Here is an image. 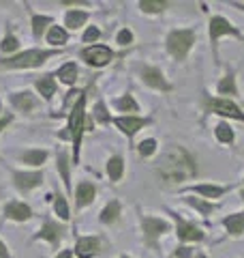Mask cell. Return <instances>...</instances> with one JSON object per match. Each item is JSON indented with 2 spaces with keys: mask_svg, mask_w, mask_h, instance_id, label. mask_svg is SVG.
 Instances as JSON below:
<instances>
[{
  "mask_svg": "<svg viewBox=\"0 0 244 258\" xmlns=\"http://www.w3.org/2000/svg\"><path fill=\"white\" fill-rule=\"evenodd\" d=\"M157 170L161 174V179L167 183H182L186 179H191V176H195V172H197L195 170L193 157L182 147H169L161 155Z\"/></svg>",
  "mask_w": 244,
  "mask_h": 258,
  "instance_id": "cell-1",
  "label": "cell"
},
{
  "mask_svg": "<svg viewBox=\"0 0 244 258\" xmlns=\"http://www.w3.org/2000/svg\"><path fill=\"white\" fill-rule=\"evenodd\" d=\"M56 52H45V50H28L22 52L18 56H13L9 60H0V67L7 69H30V67H39L43 64L47 58H52Z\"/></svg>",
  "mask_w": 244,
  "mask_h": 258,
  "instance_id": "cell-2",
  "label": "cell"
},
{
  "mask_svg": "<svg viewBox=\"0 0 244 258\" xmlns=\"http://www.w3.org/2000/svg\"><path fill=\"white\" fill-rule=\"evenodd\" d=\"M86 95L81 93V97L77 99L75 108H73V114H71V120H69V129H71V138H73V144H75V164H79V144H81V134H84V127H86Z\"/></svg>",
  "mask_w": 244,
  "mask_h": 258,
  "instance_id": "cell-3",
  "label": "cell"
},
{
  "mask_svg": "<svg viewBox=\"0 0 244 258\" xmlns=\"http://www.w3.org/2000/svg\"><path fill=\"white\" fill-rule=\"evenodd\" d=\"M195 43V32L193 30H174L167 37V50L176 60H184L189 56L191 47Z\"/></svg>",
  "mask_w": 244,
  "mask_h": 258,
  "instance_id": "cell-4",
  "label": "cell"
},
{
  "mask_svg": "<svg viewBox=\"0 0 244 258\" xmlns=\"http://www.w3.org/2000/svg\"><path fill=\"white\" fill-rule=\"evenodd\" d=\"M203 108L208 112H214V114H221V116H229V118H238L244 123V112L235 106L233 101H227V99H208L203 101Z\"/></svg>",
  "mask_w": 244,
  "mask_h": 258,
  "instance_id": "cell-5",
  "label": "cell"
},
{
  "mask_svg": "<svg viewBox=\"0 0 244 258\" xmlns=\"http://www.w3.org/2000/svg\"><path fill=\"white\" fill-rule=\"evenodd\" d=\"M144 235H146V243L150 247H157V241L163 232L169 230V224L165 220H159V217H144Z\"/></svg>",
  "mask_w": 244,
  "mask_h": 258,
  "instance_id": "cell-6",
  "label": "cell"
},
{
  "mask_svg": "<svg viewBox=\"0 0 244 258\" xmlns=\"http://www.w3.org/2000/svg\"><path fill=\"white\" fill-rule=\"evenodd\" d=\"M223 35H233V37L242 39V35L238 32V28L231 26V24L227 22L225 18H212V20H210V41H212L214 54H216V43H218V39H221Z\"/></svg>",
  "mask_w": 244,
  "mask_h": 258,
  "instance_id": "cell-7",
  "label": "cell"
},
{
  "mask_svg": "<svg viewBox=\"0 0 244 258\" xmlns=\"http://www.w3.org/2000/svg\"><path fill=\"white\" fill-rule=\"evenodd\" d=\"M111 56H113V52L107 45H90L81 52V58L88 64H92V67H105V64L111 60Z\"/></svg>",
  "mask_w": 244,
  "mask_h": 258,
  "instance_id": "cell-8",
  "label": "cell"
},
{
  "mask_svg": "<svg viewBox=\"0 0 244 258\" xmlns=\"http://www.w3.org/2000/svg\"><path fill=\"white\" fill-rule=\"evenodd\" d=\"M113 125L125 136L133 138V136L140 132L144 125H148V118H137V116H120V118H113Z\"/></svg>",
  "mask_w": 244,
  "mask_h": 258,
  "instance_id": "cell-9",
  "label": "cell"
},
{
  "mask_svg": "<svg viewBox=\"0 0 244 258\" xmlns=\"http://www.w3.org/2000/svg\"><path fill=\"white\" fill-rule=\"evenodd\" d=\"M142 78H144L146 84L152 86V88H157V91H172V84L163 78V74L157 67H144L142 69Z\"/></svg>",
  "mask_w": 244,
  "mask_h": 258,
  "instance_id": "cell-10",
  "label": "cell"
},
{
  "mask_svg": "<svg viewBox=\"0 0 244 258\" xmlns=\"http://www.w3.org/2000/svg\"><path fill=\"white\" fill-rule=\"evenodd\" d=\"M99 249H101V241L96 237H79L75 243V254L79 258H90L99 254Z\"/></svg>",
  "mask_w": 244,
  "mask_h": 258,
  "instance_id": "cell-11",
  "label": "cell"
},
{
  "mask_svg": "<svg viewBox=\"0 0 244 258\" xmlns=\"http://www.w3.org/2000/svg\"><path fill=\"white\" fill-rule=\"evenodd\" d=\"M172 215H174V220L178 222V237H180L182 241H201L203 239V232L197 228V226L180 220V215H176V213H172Z\"/></svg>",
  "mask_w": 244,
  "mask_h": 258,
  "instance_id": "cell-12",
  "label": "cell"
},
{
  "mask_svg": "<svg viewBox=\"0 0 244 258\" xmlns=\"http://www.w3.org/2000/svg\"><path fill=\"white\" fill-rule=\"evenodd\" d=\"M13 181H15V185H18V189L28 191L32 187H37V185H41V181H43V172H15Z\"/></svg>",
  "mask_w": 244,
  "mask_h": 258,
  "instance_id": "cell-13",
  "label": "cell"
},
{
  "mask_svg": "<svg viewBox=\"0 0 244 258\" xmlns=\"http://www.w3.org/2000/svg\"><path fill=\"white\" fill-rule=\"evenodd\" d=\"M62 232H64V228H62L60 224H56V222H52V220H45L43 230H41L39 235H37V239H45V241H50L52 245H58Z\"/></svg>",
  "mask_w": 244,
  "mask_h": 258,
  "instance_id": "cell-14",
  "label": "cell"
},
{
  "mask_svg": "<svg viewBox=\"0 0 244 258\" xmlns=\"http://www.w3.org/2000/svg\"><path fill=\"white\" fill-rule=\"evenodd\" d=\"M94 194H96V189H94V185H92V183H88V181L79 183V185H77V189H75V203H77V207L90 205L92 200H94Z\"/></svg>",
  "mask_w": 244,
  "mask_h": 258,
  "instance_id": "cell-15",
  "label": "cell"
},
{
  "mask_svg": "<svg viewBox=\"0 0 244 258\" xmlns=\"http://www.w3.org/2000/svg\"><path fill=\"white\" fill-rule=\"evenodd\" d=\"M5 215L11 217V220L24 222V220H28V217L32 215V211H30V207L24 205V203H9L5 207Z\"/></svg>",
  "mask_w": 244,
  "mask_h": 258,
  "instance_id": "cell-16",
  "label": "cell"
},
{
  "mask_svg": "<svg viewBox=\"0 0 244 258\" xmlns=\"http://www.w3.org/2000/svg\"><path fill=\"white\" fill-rule=\"evenodd\" d=\"M11 101H13V106L18 110H22V112H30L32 108H37V101L30 93H15L11 97Z\"/></svg>",
  "mask_w": 244,
  "mask_h": 258,
  "instance_id": "cell-17",
  "label": "cell"
},
{
  "mask_svg": "<svg viewBox=\"0 0 244 258\" xmlns=\"http://www.w3.org/2000/svg\"><path fill=\"white\" fill-rule=\"evenodd\" d=\"M193 191H197L199 196H203V198H221L223 194L227 191V187H221V185H193L191 187Z\"/></svg>",
  "mask_w": 244,
  "mask_h": 258,
  "instance_id": "cell-18",
  "label": "cell"
},
{
  "mask_svg": "<svg viewBox=\"0 0 244 258\" xmlns=\"http://www.w3.org/2000/svg\"><path fill=\"white\" fill-rule=\"evenodd\" d=\"M223 224H225V228L229 230V235H242L244 232V213H238V215H227L225 220H223Z\"/></svg>",
  "mask_w": 244,
  "mask_h": 258,
  "instance_id": "cell-19",
  "label": "cell"
},
{
  "mask_svg": "<svg viewBox=\"0 0 244 258\" xmlns=\"http://www.w3.org/2000/svg\"><path fill=\"white\" fill-rule=\"evenodd\" d=\"M58 78H60V82H64V84H75V80H77V64L75 62L62 64V67L58 69Z\"/></svg>",
  "mask_w": 244,
  "mask_h": 258,
  "instance_id": "cell-20",
  "label": "cell"
},
{
  "mask_svg": "<svg viewBox=\"0 0 244 258\" xmlns=\"http://www.w3.org/2000/svg\"><path fill=\"white\" fill-rule=\"evenodd\" d=\"M37 91L45 97V99H52L54 93H56V84H54V80L52 76H43V78H39L37 80Z\"/></svg>",
  "mask_w": 244,
  "mask_h": 258,
  "instance_id": "cell-21",
  "label": "cell"
},
{
  "mask_svg": "<svg viewBox=\"0 0 244 258\" xmlns=\"http://www.w3.org/2000/svg\"><path fill=\"white\" fill-rule=\"evenodd\" d=\"M118 215H120V203L118 200H111V203L101 211V222L103 224H111V222L118 220Z\"/></svg>",
  "mask_w": 244,
  "mask_h": 258,
  "instance_id": "cell-22",
  "label": "cell"
},
{
  "mask_svg": "<svg viewBox=\"0 0 244 258\" xmlns=\"http://www.w3.org/2000/svg\"><path fill=\"white\" fill-rule=\"evenodd\" d=\"M86 20H88V13H86V11H69L67 18H64V24H67V28L75 30V28H79Z\"/></svg>",
  "mask_w": 244,
  "mask_h": 258,
  "instance_id": "cell-23",
  "label": "cell"
},
{
  "mask_svg": "<svg viewBox=\"0 0 244 258\" xmlns=\"http://www.w3.org/2000/svg\"><path fill=\"white\" fill-rule=\"evenodd\" d=\"M45 159H47V151H41V149L26 151L22 155V161H26V164H30V166H41Z\"/></svg>",
  "mask_w": 244,
  "mask_h": 258,
  "instance_id": "cell-24",
  "label": "cell"
},
{
  "mask_svg": "<svg viewBox=\"0 0 244 258\" xmlns=\"http://www.w3.org/2000/svg\"><path fill=\"white\" fill-rule=\"evenodd\" d=\"M47 24H52L50 15H37V13H32V32H35L37 39L43 35V30H45Z\"/></svg>",
  "mask_w": 244,
  "mask_h": 258,
  "instance_id": "cell-25",
  "label": "cell"
},
{
  "mask_svg": "<svg viewBox=\"0 0 244 258\" xmlns=\"http://www.w3.org/2000/svg\"><path fill=\"white\" fill-rule=\"evenodd\" d=\"M67 30H62L60 26H52L50 32H47V41H50L52 45H62V43H67Z\"/></svg>",
  "mask_w": 244,
  "mask_h": 258,
  "instance_id": "cell-26",
  "label": "cell"
},
{
  "mask_svg": "<svg viewBox=\"0 0 244 258\" xmlns=\"http://www.w3.org/2000/svg\"><path fill=\"white\" fill-rule=\"evenodd\" d=\"M218 93L223 95H238V88H235V76L233 74H227L221 84H218Z\"/></svg>",
  "mask_w": 244,
  "mask_h": 258,
  "instance_id": "cell-27",
  "label": "cell"
},
{
  "mask_svg": "<svg viewBox=\"0 0 244 258\" xmlns=\"http://www.w3.org/2000/svg\"><path fill=\"white\" fill-rule=\"evenodd\" d=\"M122 157H111L109 164H107V174L111 181H120L122 179Z\"/></svg>",
  "mask_w": 244,
  "mask_h": 258,
  "instance_id": "cell-28",
  "label": "cell"
},
{
  "mask_svg": "<svg viewBox=\"0 0 244 258\" xmlns=\"http://www.w3.org/2000/svg\"><path fill=\"white\" fill-rule=\"evenodd\" d=\"M214 134H216V140H221V142H233V138H235L233 129L227 123H218L216 129H214Z\"/></svg>",
  "mask_w": 244,
  "mask_h": 258,
  "instance_id": "cell-29",
  "label": "cell"
},
{
  "mask_svg": "<svg viewBox=\"0 0 244 258\" xmlns=\"http://www.w3.org/2000/svg\"><path fill=\"white\" fill-rule=\"evenodd\" d=\"M140 7L146 13H161L167 7V3H163V0H142Z\"/></svg>",
  "mask_w": 244,
  "mask_h": 258,
  "instance_id": "cell-30",
  "label": "cell"
},
{
  "mask_svg": "<svg viewBox=\"0 0 244 258\" xmlns=\"http://www.w3.org/2000/svg\"><path fill=\"white\" fill-rule=\"evenodd\" d=\"M116 108L122 110V112H137V110H140L131 95H125L122 99H118V101H116Z\"/></svg>",
  "mask_w": 244,
  "mask_h": 258,
  "instance_id": "cell-31",
  "label": "cell"
},
{
  "mask_svg": "<svg viewBox=\"0 0 244 258\" xmlns=\"http://www.w3.org/2000/svg\"><path fill=\"white\" fill-rule=\"evenodd\" d=\"M18 39H15L13 35H9V37H5L3 39V43H0V50H3V52H7V54H9V52H15V50H18Z\"/></svg>",
  "mask_w": 244,
  "mask_h": 258,
  "instance_id": "cell-32",
  "label": "cell"
},
{
  "mask_svg": "<svg viewBox=\"0 0 244 258\" xmlns=\"http://www.w3.org/2000/svg\"><path fill=\"white\" fill-rule=\"evenodd\" d=\"M56 213H58V217H62V220H69V205L62 196L56 198Z\"/></svg>",
  "mask_w": 244,
  "mask_h": 258,
  "instance_id": "cell-33",
  "label": "cell"
},
{
  "mask_svg": "<svg viewBox=\"0 0 244 258\" xmlns=\"http://www.w3.org/2000/svg\"><path fill=\"white\" fill-rule=\"evenodd\" d=\"M58 170H60V174H62V181H64V185H71V181H69V164H67V157L64 155H58Z\"/></svg>",
  "mask_w": 244,
  "mask_h": 258,
  "instance_id": "cell-34",
  "label": "cell"
},
{
  "mask_svg": "<svg viewBox=\"0 0 244 258\" xmlns=\"http://www.w3.org/2000/svg\"><path fill=\"white\" fill-rule=\"evenodd\" d=\"M154 151H157V142H154V140H144V142H140V153H142L144 157H150Z\"/></svg>",
  "mask_w": 244,
  "mask_h": 258,
  "instance_id": "cell-35",
  "label": "cell"
},
{
  "mask_svg": "<svg viewBox=\"0 0 244 258\" xmlns=\"http://www.w3.org/2000/svg\"><path fill=\"white\" fill-rule=\"evenodd\" d=\"M189 203L197 209V211H201L203 215H208V213H212L214 211V205H208V203H199V200H195V198H189Z\"/></svg>",
  "mask_w": 244,
  "mask_h": 258,
  "instance_id": "cell-36",
  "label": "cell"
},
{
  "mask_svg": "<svg viewBox=\"0 0 244 258\" xmlns=\"http://www.w3.org/2000/svg\"><path fill=\"white\" fill-rule=\"evenodd\" d=\"M116 41L120 43V45H129V43H133V32L131 30H120L118 32V37H116Z\"/></svg>",
  "mask_w": 244,
  "mask_h": 258,
  "instance_id": "cell-37",
  "label": "cell"
},
{
  "mask_svg": "<svg viewBox=\"0 0 244 258\" xmlns=\"http://www.w3.org/2000/svg\"><path fill=\"white\" fill-rule=\"evenodd\" d=\"M101 37V32H99V28L96 26H90L86 32H84V43H90V41H96V39Z\"/></svg>",
  "mask_w": 244,
  "mask_h": 258,
  "instance_id": "cell-38",
  "label": "cell"
},
{
  "mask_svg": "<svg viewBox=\"0 0 244 258\" xmlns=\"http://www.w3.org/2000/svg\"><path fill=\"white\" fill-rule=\"evenodd\" d=\"M94 116H96V120H99V123H107V120H109L107 110H105L103 103H99V106H94Z\"/></svg>",
  "mask_w": 244,
  "mask_h": 258,
  "instance_id": "cell-39",
  "label": "cell"
},
{
  "mask_svg": "<svg viewBox=\"0 0 244 258\" xmlns=\"http://www.w3.org/2000/svg\"><path fill=\"white\" fill-rule=\"evenodd\" d=\"M176 256H178V258H189V256H191V249H189V247H178V249H176Z\"/></svg>",
  "mask_w": 244,
  "mask_h": 258,
  "instance_id": "cell-40",
  "label": "cell"
},
{
  "mask_svg": "<svg viewBox=\"0 0 244 258\" xmlns=\"http://www.w3.org/2000/svg\"><path fill=\"white\" fill-rule=\"evenodd\" d=\"M0 258H11V254L7 252V247H5L3 241H0Z\"/></svg>",
  "mask_w": 244,
  "mask_h": 258,
  "instance_id": "cell-41",
  "label": "cell"
},
{
  "mask_svg": "<svg viewBox=\"0 0 244 258\" xmlns=\"http://www.w3.org/2000/svg\"><path fill=\"white\" fill-rule=\"evenodd\" d=\"M11 123V116H7V118H3V120H0V129H5L7 125H9Z\"/></svg>",
  "mask_w": 244,
  "mask_h": 258,
  "instance_id": "cell-42",
  "label": "cell"
},
{
  "mask_svg": "<svg viewBox=\"0 0 244 258\" xmlns=\"http://www.w3.org/2000/svg\"><path fill=\"white\" fill-rule=\"evenodd\" d=\"M56 258H71V252H69V249H62V252L56 256Z\"/></svg>",
  "mask_w": 244,
  "mask_h": 258,
  "instance_id": "cell-43",
  "label": "cell"
},
{
  "mask_svg": "<svg viewBox=\"0 0 244 258\" xmlns=\"http://www.w3.org/2000/svg\"><path fill=\"white\" fill-rule=\"evenodd\" d=\"M233 7H235V9H242L244 11V5H240V3H233Z\"/></svg>",
  "mask_w": 244,
  "mask_h": 258,
  "instance_id": "cell-44",
  "label": "cell"
},
{
  "mask_svg": "<svg viewBox=\"0 0 244 258\" xmlns=\"http://www.w3.org/2000/svg\"><path fill=\"white\" fill-rule=\"evenodd\" d=\"M195 258H208L206 254H197V256H195Z\"/></svg>",
  "mask_w": 244,
  "mask_h": 258,
  "instance_id": "cell-45",
  "label": "cell"
},
{
  "mask_svg": "<svg viewBox=\"0 0 244 258\" xmlns=\"http://www.w3.org/2000/svg\"><path fill=\"white\" fill-rule=\"evenodd\" d=\"M242 198H244V191H242Z\"/></svg>",
  "mask_w": 244,
  "mask_h": 258,
  "instance_id": "cell-46",
  "label": "cell"
},
{
  "mask_svg": "<svg viewBox=\"0 0 244 258\" xmlns=\"http://www.w3.org/2000/svg\"><path fill=\"white\" fill-rule=\"evenodd\" d=\"M122 258H129V256H122Z\"/></svg>",
  "mask_w": 244,
  "mask_h": 258,
  "instance_id": "cell-47",
  "label": "cell"
}]
</instances>
